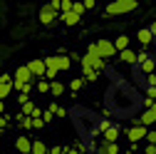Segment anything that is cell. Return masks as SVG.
<instances>
[{"label": "cell", "mask_w": 156, "mask_h": 154, "mask_svg": "<svg viewBox=\"0 0 156 154\" xmlns=\"http://www.w3.org/2000/svg\"><path fill=\"white\" fill-rule=\"evenodd\" d=\"M136 40H139L141 50H146V47H151V42H154V37H151V32H149L146 28H141L139 32H136Z\"/></svg>", "instance_id": "5bb4252c"}, {"label": "cell", "mask_w": 156, "mask_h": 154, "mask_svg": "<svg viewBox=\"0 0 156 154\" xmlns=\"http://www.w3.org/2000/svg\"><path fill=\"white\" fill-rule=\"evenodd\" d=\"M0 137H3V132H0Z\"/></svg>", "instance_id": "ab89813d"}, {"label": "cell", "mask_w": 156, "mask_h": 154, "mask_svg": "<svg viewBox=\"0 0 156 154\" xmlns=\"http://www.w3.org/2000/svg\"><path fill=\"white\" fill-rule=\"evenodd\" d=\"M82 5H84V10H92V8H97V3H94V0H84Z\"/></svg>", "instance_id": "8d00e7d4"}, {"label": "cell", "mask_w": 156, "mask_h": 154, "mask_svg": "<svg viewBox=\"0 0 156 154\" xmlns=\"http://www.w3.org/2000/svg\"><path fill=\"white\" fill-rule=\"evenodd\" d=\"M15 149L20 152V154H30V149H32V139L27 137V134H20V137L15 139Z\"/></svg>", "instance_id": "7c38bea8"}, {"label": "cell", "mask_w": 156, "mask_h": 154, "mask_svg": "<svg viewBox=\"0 0 156 154\" xmlns=\"http://www.w3.org/2000/svg\"><path fill=\"white\" fill-rule=\"evenodd\" d=\"M134 154H136V152H134Z\"/></svg>", "instance_id": "60d3db41"}, {"label": "cell", "mask_w": 156, "mask_h": 154, "mask_svg": "<svg viewBox=\"0 0 156 154\" xmlns=\"http://www.w3.org/2000/svg\"><path fill=\"white\" fill-rule=\"evenodd\" d=\"M69 57L67 55H50L45 57V70H55V72H62V70H69Z\"/></svg>", "instance_id": "277c9868"}, {"label": "cell", "mask_w": 156, "mask_h": 154, "mask_svg": "<svg viewBox=\"0 0 156 154\" xmlns=\"http://www.w3.org/2000/svg\"><path fill=\"white\" fill-rule=\"evenodd\" d=\"M80 67H89V70H97V72H104L107 70V60H102V57H89L84 55L80 60Z\"/></svg>", "instance_id": "8992f818"}, {"label": "cell", "mask_w": 156, "mask_h": 154, "mask_svg": "<svg viewBox=\"0 0 156 154\" xmlns=\"http://www.w3.org/2000/svg\"><path fill=\"white\" fill-rule=\"evenodd\" d=\"M17 127H20L23 132L32 129V117H25V114H17Z\"/></svg>", "instance_id": "7402d4cb"}, {"label": "cell", "mask_w": 156, "mask_h": 154, "mask_svg": "<svg viewBox=\"0 0 156 154\" xmlns=\"http://www.w3.org/2000/svg\"><path fill=\"white\" fill-rule=\"evenodd\" d=\"M47 112H52L55 117H60V119H65V117H67V109H65V107H60L57 102H50V105H47Z\"/></svg>", "instance_id": "ffe728a7"}, {"label": "cell", "mask_w": 156, "mask_h": 154, "mask_svg": "<svg viewBox=\"0 0 156 154\" xmlns=\"http://www.w3.org/2000/svg\"><path fill=\"white\" fill-rule=\"evenodd\" d=\"M146 127H141V124H131V127H126L124 129V134H126V139L131 142V144H139L141 139H146Z\"/></svg>", "instance_id": "5b68a950"}, {"label": "cell", "mask_w": 156, "mask_h": 154, "mask_svg": "<svg viewBox=\"0 0 156 154\" xmlns=\"http://www.w3.org/2000/svg\"><path fill=\"white\" fill-rule=\"evenodd\" d=\"M50 94H52V97H60V94H65V85L62 82H50Z\"/></svg>", "instance_id": "603a6c76"}, {"label": "cell", "mask_w": 156, "mask_h": 154, "mask_svg": "<svg viewBox=\"0 0 156 154\" xmlns=\"http://www.w3.org/2000/svg\"><path fill=\"white\" fill-rule=\"evenodd\" d=\"M144 154H156V147H154V144H146V147H144Z\"/></svg>", "instance_id": "f35d334b"}, {"label": "cell", "mask_w": 156, "mask_h": 154, "mask_svg": "<svg viewBox=\"0 0 156 154\" xmlns=\"http://www.w3.org/2000/svg\"><path fill=\"white\" fill-rule=\"evenodd\" d=\"M12 92V85H0V102H5Z\"/></svg>", "instance_id": "d4e9b609"}, {"label": "cell", "mask_w": 156, "mask_h": 154, "mask_svg": "<svg viewBox=\"0 0 156 154\" xmlns=\"http://www.w3.org/2000/svg\"><path fill=\"white\" fill-rule=\"evenodd\" d=\"M60 3H62V0H50V3H47V5H50V8L55 10V13H60Z\"/></svg>", "instance_id": "e575fe53"}, {"label": "cell", "mask_w": 156, "mask_h": 154, "mask_svg": "<svg viewBox=\"0 0 156 154\" xmlns=\"http://www.w3.org/2000/svg\"><path fill=\"white\" fill-rule=\"evenodd\" d=\"M112 42H114V50H116V52H124V50H129V42H131V40H129L126 35H119V37L112 40Z\"/></svg>", "instance_id": "ac0fdd59"}, {"label": "cell", "mask_w": 156, "mask_h": 154, "mask_svg": "<svg viewBox=\"0 0 156 154\" xmlns=\"http://www.w3.org/2000/svg\"><path fill=\"white\" fill-rule=\"evenodd\" d=\"M134 124H141V127H151V124H156V105L151 107V109H141V114H139V119H134Z\"/></svg>", "instance_id": "52a82bcc"}, {"label": "cell", "mask_w": 156, "mask_h": 154, "mask_svg": "<svg viewBox=\"0 0 156 154\" xmlns=\"http://www.w3.org/2000/svg\"><path fill=\"white\" fill-rule=\"evenodd\" d=\"M27 70H30V75L32 77H45V60H30L27 62Z\"/></svg>", "instance_id": "4fadbf2b"}, {"label": "cell", "mask_w": 156, "mask_h": 154, "mask_svg": "<svg viewBox=\"0 0 156 154\" xmlns=\"http://www.w3.org/2000/svg\"><path fill=\"white\" fill-rule=\"evenodd\" d=\"M97 50H99V57H102V60H112V57L116 55L112 40H99V42H97Z\"/></svg>", "instance_id": "9c48e42d"}, {"label": "cell", "mask_w": 156, "mask_h": 154, "mask_svg": "<svg viewBox=\"0 0 156 154\" xmlns=\"http://www.w3.org/2000/svg\"><path fill=\"white\" fill-rule=\"evenodd\" d=\"M32 80H35V77L30 75L27 65H20V67L12 72V82H27V85H32Z\"/></svg>", "instance_id": "30bf717a"}, {"label": "cell", "mask_w": 156, "mask_h": 154, "mask_svg": "<svg viewBox=\"0 0 156 154\" xmlns=\"http://www.w3.org/2000/svg\"><path fill=\"white\" fill-rule=\"evenodd\" d=\"M47 144L42 142V139H32V149H30V154H47Z\"/></svg>", "instance_id": "44dd1931"}, {"label": "cell", "mask_w": 156, "mask_h": 154, "mask_svg": "<svg viewBox=\"0 0 156 154\" xmlns=\"http://www.w3.org/2000/svg\"><path fill=\"white\" fill-rule=\"evenodd\" d=\"M134 72H136V80L144 82V87H156V57L149 55L146 50L136 52Z\"/></svg>", "instance_id": "7a4b0ae2"}, {"label": "cell", "mask_w": 156, "mask_h": 154, "mask_svg": "<svg viewBox=\"0 0 156 154\" xmlns=\"http://www.w3.org/2000/svg\"><path fill=\"white\" fill-rule=\"evenodd\" d=\"M146 30H149V32H151V37H154V40H156V20H154V23H151V25H149V28H146Z\"/></svg>", "instance_id": "74e56055"}, {"label": "cell", "mask_w": 156, "mask_h": 154, "mask_svg": "<svg viewBox=\"0 0 156 154\" xmlns=\"http://www.w3.org/2000/svg\"><path fill=\"white\" fill-rule=\"evenodd\" d=\"M139 8V3L136 0H116V3H109L107 8H104V13L112 17V15H124V13H131V10H136Z\"/></svg>", "instance_id": "3957f363"}, {"label": "cell", "mask_w": 156, "mask_h": 154, "mask_svg": "<svg viewBox=\"0 0 156 154\" xmlns=\"http://www.w3.org/2000/svg\"><path fill=\"white\" fill-rule=\"evenodd\" d=\"M72 10V0H62L60 3V13H69Z\"/></svg>", "instance_id": "4dcf8cb0"}, {"label": "cell", "mask_w": 156, "mask_h": 154, "mask_svg": "<svg viewBox=\"0 0 156 154\" xmlns=\"http://www.w3.org/2000/svg\"><path fill=\"white\" fill-rule=\"evenodd\" d=\"M0 85H12V75H0Z\"/></svg>", "instance_id": "1f68e13d"}, {"label": "cell", "mask_w": 156, "mask_h": 154, "mask_svg": "<svg viewBox=\"0 0 156 154\" xmlns=\"http://www.w3.org/2000/svg\"><path fill=\"white\" fill-rule=\"evenodd\" d=\"M57 20H60V23H65V25H69V28H72V25H77V23H80L82 17H80V15H74V13L69 10V13H60V17H57Z\"/></svg>", "instance_id": "2e32d148"}, {"label": "cell", "mask_w": 156, "mask_h": 154, "mask_svg": "<svg viewBox=\"0 0 156 154\" xmlns=\"http://www.w3.org/2000/svg\"><path fill=\"white\" fill-rule=\"evenodd\" d=\"M42 127H45L42 117H37V119H32V129H42Z\"/></svg>", "instance_id": "836d02e7"}, {"label": "cell", "mask_w": 156, "mask_h": 154, "mask_svg": "<svg viewBox=\"0 0 156 154\" xmlns=\"http://www.w3.org/2000/svg\"><path fill=\"white\" fill-rule=\"evenodd\" d=\"M57 17H60V13H55L50 5H42V10H40V23H42V25H52V23H57Z\"/></svg>", "instance_id": "8fae6325"}, {"label": "cell", "mask_w": 156, "mask_h": 154, "mask_svg": "<svg viewBox=\"0 0 156 154\" xmlns=\"http://www.w3.org/2000/svg\"><path fill=\"white\" fill-rule=\"evenodd\" d=\"M139 105V100H136V94L131 92V87H126L124 82L114 85L107 94V107L112 109V114H131L134 107Z\"/></svg>", "instance_id": "6da1fadb"}, {"label": "cell", "mask_w": 156, "mask_h": 154, "mask_svg": "<svg viewBox=\"0 0 156 154\" xmlns=\"http://www.w3.org/2000/svg\"><path fill=\"white\" fill-rule=\"evenodd\" d=\"M47 154H62V147H60V144H55V147L47 149Z\"/></svg>", "instance_id": "d590c367"}, {"label": "cell", "mask_w": 156, "mask_h": 154, "mask_svg": "<svg viewBox=\"0 0 156 154\" xmlns=\"http://www.w3.org/2000/svg\"><path fill=\"white\" fill-rule=\"evenodd\" d=\"M10 127V117H8V112L5 114H0V132H5Z\"/></svg>", "instance_id": "83f0119b"}, {"label": "cell", "mask_w": 156, "mask_h": 154, "mask_svg": "<svg viewBox=\"0 0 156 154\" xmlns=\"http://www.w3.org/2000/svg\"><path fill=\"white\" fill-rule=\"evenodd\" d=\"M37 92H40V94H50V82L40 80V82H37Z\"/></svg>", "instance_id": "484cf974"}, {"label": "cell", "mask_w": 156, "mask_h": 154, "mask_svg": "<svg viewBox=\"0 0 156 154\" xmlns=\"http://www.w3.org/2000/svg\"><path fill=\"white\" fill-rule=\"evenodd\" d=\"M84 55H89V57H99V50H97V42H89L87 45V52Z\"/></svg>", "instance_id": "4316f807"}, {"label": "cell", "mask_w": 156, "mask_h": 154, "mask_svg": "<svg viewBox=\"0 0 156 154\" xmlns=\"http://www.w3.org/2000/svg\"><path fill=\"white\" fill-rule=\"evenodd\" d=\"M119 60H122L124 65H131V67H134V65H136V52H134V50L129 47V50H124V52H119Z\"/></svg>", "instance_id": "e0dca14e"}, {"label": "cell", "mask_w": 156, "mask_h": 154, "mask_svg": "<svg viewBox=\"0 0 156 154\" xmlns=\"http://www.w3.org/2000/svg\"><path fill=\"white\" fill-rule=\"evenodd\" d=\"M97 154H119V144H107V142H102L99 139V147H97Z\"/></svg>", "instance_id": "9a60e30c"}, {"label": "cell", "mask_w": 156, "mask_h": 154, "mask_svg": "<svg viewBox=\"0 0 156 154\" xmlns=\"http://www.w3.org/2000/svg\"><path fill=\"white\" fill-rule=\"evenodd\" d=\"M119 137H122V127L116 124V122H114L109 129H104V132L99 134V139H102V142H107V144H114V142L119 139Z\"/></svg>", "instance_id": "ba28073f"}, {"label": "cell", "mask_w": 156, "mask_h": 154, "mask_svg": "<svg viewBox=\"0 0 156 154\" xmlns=\"http://www.w3.org/2000/svg\"><path fill=\"white\" fill-rule=\"evenodd\" d=\"M99 75H102V72L89 70V67H82V80H84V82H97V80H99Z\"/></svg>", "instance_id": "d6986e66"}, {"label": "cell", "mask_w": 156, "mask_h": 154, "mask_svg": "<svg viewBox=\"0 0 156 154\" xmlns=\"http://www.w3.org/2000/svg\"><path fill=\"white\" fill-rule=\"evenodd\" d=\"M82 87H84V80H82V77H74V80H69V90H72V94L80 92Z\"/></svg>", "instance_id": "cb8c5ba5"}, {"label": "cell", "mask_w": 156, "mask_h": 154, "mask_svg": "<svg viewBox=\"0 0 156 154\" xmlns=\"http://www.w3.org/2000/svg\"><path fill=\"white\" fill-rule=\"evenodd\" d=\"M52 119H55V114H52V112H47V109H42V122L47 124V122H52Z\"/></svg>", "instance_id": "d6a6232c"}, {"label": "cell", "mask_w": 156, "mask_h": 154, "mask_svg": "<svg viewBox=\"0 0 156 154\" xmlns=\"http://www.w3.org/2000/svg\"><path fill=\"white\" fill-rule=\"evenodd\" d=\"M72 13L82 17V15H84V5H82V3H72Z\"/></svg>", "instance_id": "f1b7e54d"}, {"label": "cell", "mask_w": 156, "mask_h": 154, "mask_svg": "<svg viewBox=\"0 0 156 154\" xmlns=\"http://www.w3.org/2000/svg\"><path fill=\"white\" fill-rule=\"evenodd\" d=\"M146 144H154L156 147V129H149L146 132Z\"/></svg>", "instance_id": "f546056e"}]
</instances>
